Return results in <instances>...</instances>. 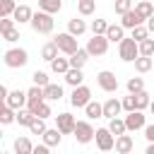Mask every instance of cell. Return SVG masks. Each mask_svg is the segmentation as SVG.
I'll list each match as a JSON object with an SVG mask.
<instances>
[{
  "label": "cell",
  "instance_id": "obj_8",
  "mask_svg": "<svg viewBox=\"0 0 154 154\" xmlns=\"http://www.w3.org/2000/svg\"><path fill=\"white\" fill-rule=\"evenodd\" d=\"M94 140H96V147H99L101 152H111V149H116V135H113L108 128H99Z\"/></svg>",
  "mask_w": 154,
  "mask_h": 154
},
{
  "label": "cell",
  "instance_id": "obj_13",
  "mask_svg": "<svg viewBox=\"0 0 154 154\" xmlns=\"http://www.w3.org/2000/svg\"><path fill=\"white\" fill-rule=\"evenodd\" d=\"M123 111V101H118V99H106L103 101V118H116L118 113Z\"/></svg>",
  "mask_w": 154,
  "mask_h": 154
},
{
  "label": "cell",
  "instance_id": "obj_31",
  "mask_svg": "<svg viewBox=\"0 0 154 154\" xmlns=\"http://www.w3.org/2000/svg\"><path fill=\"white\" fill-rule=\"evenodd\" d=\"M51 70L55 75H65L70 70V58H55V60H51Z\"/></svg>",
  "mask_w": 154,
  "mask_h": 154
},
{
  "label": "cell",
  "instance_id": "obj_32",
  "mask_svg": "<svg viewBox=\"0 0 154 154\" xmlns=\"http://www.w3.org/2000/svg\"><path fill=\"white\" fill-rule=\"evenodd\" d=\"M108 130L118 137V135H123V132H128V125H125V118H111V123H108Z\"/></svg>",
  "mask_w": 154,
  "mask_h": 154
},
{
  "label": "cell",
  "instance_id": "obj_48",
  "mask_svg": "<svg viewBox=\"0 0 154 154\" xmlns=\"http://www.w3.org/2000/svg\"><path fill=\"white\" fill-rule=\"evenodd\" d=\"M144 137H147L149 142H154V123H152V125H144Z\"/></svg>",
  "mask_w": 154,
  "mask_h": 154
},
{
  "label": "cell",
  "instance_id": "obj_9",
  "mask_svg": "<svg viewBox=\"0 0 154 154\" xmlns=\"http://www.w3.org/2000/svg\"><path fill=\"white\" fill-rule=\"evenodd\" d=\"M125 125H128V132H137V130H142V128L147 125V116H144V111H140V108L130 111V113L125 116Z\"/></svg>",
  "mask_w": 154,
  "mask_h": 154
},
{
  "label": "cell",
  "instance_id": "obj_29",
  "mask_svg": "<svg viewBox=\"0 0 154 154\" xmlns=\"http://www.w3.org/2000/svg\"><path fill=\"white\" fill-rule=\"evenodd\" d=\"M26 108L34 111V116H38V118H48V116H51V106H48L46 99L38 101V103H31V106H26Z\"/></svg>",
  "mask_w": 154,
  "mask_h": 154
},
{
  "label": "cell",
  "instance_id": "obj_19",
  "mask_svg": "<svg viewBox=\"0 0 154 154\" xmlns=\"http://www.w3.org/2000/svg\"><path fill=\"white\" fill-rule=\"evenodd\" d=\"M106 36H108V41H113V43H120V41L125 38V26H123V24H108V31H106Z\"/></svg>",
  "mask_w": 154,
  "mask_h": 154
},
{
  "label": "cell",
  "instance_id": "obj_5",
  "mask_svg": "<svg viewBox=\"0 0 154 154\" xmlns=\"http://www.w3.org/2000/svg\"><path fill=\"white\" fill-rule=\"evenodd\" d=\"M75 140L79 142V144H89L94 137H96V130L91 128V123L89 120H77V125H75Z\"/></svg>",
  "mask_w": 154,
  "mask_h": 154
},
{
  "label": "cell",
  "instance_id": "obj_3",
  "mask_svg": "<svg viewBox=\"0 0 154 154\" xmlns=\"http://www.w3.org/2000/svg\"><path fill=\"white\" fill-rule=\"evenodd\" d=\"M5 65L7 67H12V70H17V67H24L26 63H29V53L24 51V48H10V51H5Z\"/></svg>",
  "mask_w": 154,
  "mask_h": 154
},
{
  "label": "cell",
  "instance_id": "obj_16",
  "mask_svg": "<svg viewBox=\"0 0 154 154\" xmlns=\"http://www.w3.org/2000/svg\"><path fill=\"white\" fill-rule=\"evenodd\" d=\"M14 22L17 24H29L31 22V17H34V12H31V7L29 5H17V10H14Z\"/></svg>",
  "mask_w": 154,
  "mask_h": 154
},
{
  "label": "cell",
  "instance_id": "obj_20",
  "mask_svg": "<svg viewBox=\"0 0 154 154\" xmlns=\"http://www.w3.org/2000/svg\"><path fill=\"white\" fill-rule=\"evenodd\" d=\"M65 82H67L70 87H79V84L84 82V75H82V67H70V70L65 72Z\"/></svg>",
  "mask_w": 154,
  "mask_h": 154
},
{
  "label": "cell",
  "instance_id": "obj_35",
  "mask_svg": "<svg viewBox=\"0 0 154 154\" xmlns=\"http://www.w3.org/2000/svg\"><path fill=\"white\" fill-rule=\"evenodd\" d=\"M94 10H96V0H77V12H79L82 17L91 14Z\"/></svg>",
  "mask_w": 154,
  "mask_h": 154
},
{
  "label": "cell",
  "instance_id": "obj_12",
  "mask_svg": "<svg viewBox=\"0 0 154 154\" xmlns=\"http://www.w3.org/2000/svg\"><path fill=\"white\" fill-rule=\"evenodd\" d=\"M120 17H123V19H120V24H123L125 29H135V26H140L142 22H147L137 10H128V12H125V14H120Z\"/></svg>",
  "mask_w": 154,
  "mask_h": 154
},
{
  "label": "cell",
  "instance_id": "obj_53",
  "mask_svg": "<svg viewBox=\"0 0 154 154\" xmlns=\"http://www.w3.org/2000/svg\"><path fill=\"white\" fill-rule=\"evenodd\" d=\"M149 111H152V116H154V101H152V103H149Z\"/></svg>",
  "mask_w": 154,
  "mask_h": 154
},
{
  "label": "cell",
  "instance_id": "obj_4",
  "mask_svg": "<svg viewBox=\"0 0 154 154\" xmlns=\"http://www.w3.org/2000/svg\"><path fill=\"white\" fill-rule=\"evenodd\" d=\"M53 41L58 43V48H60V53H65V55H72L75 51H79V43H77V36H75V34H70V31H65V34H58V36H55Z\"/></svg>",
  "mask_w": 154,
  "mask_h": 154
},
{
  "label": "cell",
  "instance_id": "obj_17",
  "mask_svg": "<svg viewBox=\"0 0 154 154\" xmlns=\"http://www.w3.org/2000/svg\"><path fill=\"white\" fill-rule=\"evenodd\" d=\"M17 120V108H12L7 101L0 106V123L2 125H10V123H14Z\"/></svg>",
  "mask_w": 154,
  "mask_h": 154
},
{
  "label": "cell",
  "instance_id": "obj_46",
  "mask_svg": "<svg viewBox=\"0 0 154 154\" xmlns=\"http://www.w3.org/2000/svg\"><path fill=\"white\" fill-rule=\"evenodd\" d=\"M2 38H5L7 43H14V41L19 38V31H17V29H10V31H2Z\"/></svg>",
  "mask_w": 154,
  "mask_h": 154
},
{
  "label": "cell",
  "instance_id": "obj_47",
  "mask_svg": "<svg viewBox=\"0 0 154 154\" xmlns=\"http://www.w3.org/2000/svg\"><path fill=\"white\" fill-rule=\"evenodd\" d=\"M123 111H135V94H130V96H125L123 99Z\"/></svg>",
  "mask_w": 154,
  "mask_h": 154
},
{
  "label": "cell",
  "instance_id": "obj_36",
  "mask_svg": "<svg viewBox=\"0 0 154 154\" xmlns=\"http://www.w3.org/2000/svg\"><path fill=\"white\" fill-rule=\"evenodd\" d=\"M135 10H137V12H140L144 19H149V17L154 14V5H152L149 0H142V2H137V5H135Z\"/></svg>",
  "mask_w": 154,
  "mask_h": 154
},
{
  "label": "cell",
  "instance_id": "obj_14",
  "mask_svg": "<svg viewBox=\"0 0 154 154\" xmlns=\"http://www.w3.org/2000/svg\"><path fill=\"white\" fill-rule=\"evenodd\" d=\"M132 149H135V142H132V137H130V135H125V132H123V135H118V137H116V152H118V154H130Z\"/></svg>",
  "mask_w": 154,
  "mask_h": 154
},
{
  "label": "cell",
  "instance_id": "obj_51",
  "mask_svg": "<svg viewBox=\"0 0 154 154\" xmlns=\"http://www.w3.org/2000/svg\"><path fill=\"white\" fill-rule=\"evenodd\" d=\"M147 29H149V31H152V34H154V14H152V17H149V19H147Z\"/></svg>",
  "mask_w": 154,
  "mask_h": 154
},
{
  "label": "cell",
  "instance_id": "obj_28",
  "mask_svg": "<svg viewBox=\"0 0 154 154\" xmlns=\"http://www.w3.org/2000/svg\"><path fill=\"white\" fill-rule=\"evenodd\" d=\"M58 51H60V48H58V43H55V41L43 43V48H41V58L51 63V60H55V58H58Z\"/></svg>",
  "mask_w": 154,
  "mask_h": 154
},
{
  "label": "cell",
  "instance_id": "obj_42",
  "mask_svg": "<svg viewBox=\"0 0 154 154\" xmlns=\"http://www.w3.org/2000/svg\"><path fill=\"white\" fill-rule=\"evenodd\" d=\"M147 36H149V29H147V26H142V24H140V26H135V29H132V38H135L137 43H140V41H144Z\"/></svg>",
  "mask_w": 154,
  "mask_h": 154
},
{
  "label": "cell",
  "instance_id": "obj_49",
  "mask_svg": "<svg viewBox=\"0 0 154 154\" xmlns=\"http://www.w3.org/2000/svg\"><path fill=\"white\" fill-rule=\"evenodd\" d=\"M48 149H51V147L43 142V144H36V147H34V154H48Z\"/></svg>",
  "mask_w": 154,
  "mask_h": 154
},
{
  "label": "cell",
  "instance_id": "obj_54",
  "mask_svg": "<svg viewBox=\"0 0 154 154\" xmlns=\"http://www.w3.org/2000/svg\"><path fill=\"white\" fill-rule=\"evenodd\" d=\"M113 2H116V0H113Z\"/></svg>",
  "mask_w": 154,
  "mask_h": 154
},
{
  "label": "cell",
  "instance_id": "obj_22",
  "mask_svg": "<svg viewBox=\"0 0 154 154\" xmlns=\"http://www.w3.org/2000/svg\"><path fill=\"white\" fill-rule=\"evenodd\" d=\"M89 60V51L87 48H79L70 55V67H84V63Z\"/></svg>",
  "mask_w": 154,
  "mask_h": 154
},
{
  "label": "cell",
  "instance_id": "obj_26",
  "mask_svg": "<svg viewBox=\"0 0 154 154\" xmlns=\"http://www.w3.org/2000/svg\"><path fill=\"white\" fill-rule=\"evenodd\" d=\"M12 147H14V154H34V144L26 137H17Z\"/></svg>",
  "mask_w": 154,
  "mask_h": 154
},
{
  "label": "cell",
  "instance_id": "obj_40",
  "mask_svg": "<svg viewBox=\"0 0 154 154\" xmlns=\"http://www.w3.org/2000/svg\"><path fill=\"white\" fill-rule=\"evenodd\" d=\"M140 55H154V38H144L140 41Z\"/></svg>",
  "mask_w": 154,
  "mask_h": 154
},
{
  "label": "cell",
  "instance_id": "obj_11",
  "mask_svg": "<svg viewBox=\"0 0 154 154\" xmlns=\"http://www.w3.org/2000/svg\"><path fill=\"white\" fill-rule=\"evenodd\" d=\"M55 125H58V130L63 132V135H72L75 132V125H77V120H75V116L72 113H58L55 116Z\"/></svg>",
  "mask_w": 154,
  "mask_h": 154
},
{
  "label": "cell",
  "instance_id": "obj_41",
  "mask_svg": "<svg viewBox=\"0 0 154 154\" xmlns=\"http://www.w3.org/2000/svg\"><path fill=\"white\" fill-rule=\"evenodd\" d=\"M91 31L94 34H106L108 31V22L106 19H94L91 22Z\"/></svg>",
  "mask_w": 154,
  "mask_h": 154
},
{
  "label": "cell",
  "instance_id": "obj_33",
  "mask_svg": "<svg viewBox=\"0 0 154 154\" xmlns=\"http://www.w3.org/2000/svg\"><path fill=\"white\" fill-rule=\"evenodd\" d=\"M34 118H36V116H34V111H29V108H26V106H24V108H19V111H17V123H19V125H24V128H29V125H31V120H34Z\"/></svg>",
  "mask_w": 154,
  "mask_h": 154
},
{
  "label": "cell",
  "instance_id": "obj_39",
  "mask_svg": "<svg viewBox=\"0 0 154 154\" xmlns=\"http://www.w3.org/2000/svg\"><path fill=\"white\" fill-rule=\"evenodd\" d=\"M142 89H144V79H142V77H130V79H128V91H130V94L142 91Z\"/></svg>",
  "mask_w": 154,
  "mask_h": 154
},
{
  "label": "cell",
  "instance_id": "obj_25",
  "mask_svg": "<svg viewBox=\"0 0 154 154\" xmlns=\"http://www.w3.org/2000/svg\"><path fill=\"white\" fill-rule=\"evenodd\" d=\"M46 96H43V87H38V84H34L31 89H26V106H31V103H38V101H43Z\"/></svg>",
  "mask_w": 154,
  "mask_h": 154
},
{
  "label": "cell",
  "instance_id": "obj_44",
  "mask_svg": "<svg viewBox=\"0 0 154 154\" xmlns=\"http://www.w3.org/2000/svg\"><path fill=\"white\" fill-rule=\"evenodd\" d=\"M128 10H132V0H116V14H125Z\"/></svg>",
  "mask_w": 154,
  "mask_h": 154
},
{
  "label": "cell",
  "instance_id": "obj_37",
  "mask_svg": "<svg viewBox=\"0 0 154 154\" xmlns=\"http://www.w3.org/2000/svg\"><path fill=\"white\" fill-rule=\"evenodd\" d=\"M29 130H31V135H43V132L48 130V128H46V118H38V116H36V118L31 120Z\"/></svg>",
  "mask_w": 154,
  "mask_h": 154
},
{
  "label": "cell",
  "instance_id": "obj_27",
  "mask_svg": "<svg viewBox=\"0 0 154 154\" xmlns=\"http://www.w3.org/2000/svg\"><path fill=\"white\" fill-rule=\"evenodd\" d=\"M38 10L51 12V14H58L63 10V0H38Z\"/></svg>",
  "mask_w": 154,
  "mask_h": 154
},
{
  "label": "cell",
  "instance_id": "obj_34",
  "mask_svg": "<svg viewBox=\"0 0 154 154\" xmlns=\"http://www.w3.org/2000/svg\"><path fill=\"white\" fill-rule=\"evenodd\" d=\"M149 103H152V99H149V94L144 89L142 91H135V108L144 111V108H149Z\"/></svg>",
  "mask_w": 154,
  "mask_h": 154
},
{
  "label": "cell",
  "instance_id": "obj_38",
  "mask_svg": "<svg viewBox=\"0 0 154 154\" xmlns=\"http://www.w3.org/2000/svg\"><path fill=\"white\" fill-rule=\"evenodd\" d=\"M14 10H17L14 0H0V17H12Z\"/></svg>",
  "mask_w": 154,
  "mask_h": 154
},
{
  "label": "cell",
  "instance_id": "obj_15",
  "mask_svg": "<svg viewBox=\"0 0 154 154\" xmlns=\"http://www.w3.org/2000/svg\"><path fill=\"white\" fill-rule=\"evenodd\" d=\"M5 101H7L12 108H17V111H19V108H24V106H26V91L14 89V91H10V96H7Z\"/></svg>",
  "mask_w": 154,
  "mask_h": 154
},
{
  "label": "cell",
  "instance_id": "obj_10",
  "mask_svg": "<svg viewBox=\"0 0 154 154\" xmlns=\"http://www.w3.org/2000/svg\"><path fill=\"white\" fill-rule=\"evenodd\" d=\"M96 84L103 89V91H118V77L111 72V70H101L99 75H96Z\"/></svg>",
  "mask_w": 154,
  "mask_h": 154
},
{
  "label": "cell",
  "instance_id": "obj_30",
  "mask_svg": "<svg viewBox=\"0 0 154 154\" xmlns=\"http://www.w3.org/2000/svg\"><path fill=\"white\" fill-rule=\"evenodd\" d=\"M67 31L75 34V36H82V34L87 31V22H84V19H77V17L70 19V22H67Z\"/></svg>",
  "mask_w": 154,
  "mask_h": 154
},
{
  "label": "cell",
  "instance_id": "obj_50",
  "mask_svg": "<svg viewBox=\"0 0 154 154\" xmlns=\"http://www.w3.org/2000/svg\"><path fill=\"white\" fill-rule=\"evenodd\" d=\"M7 96H10V89H7V87H5V84H0V99H2V101H5V99H7Z\"/></svg>",
  "mask_w": 154,
  "mask_h": 154
},
{
  "label": "cell",
  "instance_id": "obj_24",
  "mask_svg": "<svg viewBox=\"0 0 154 154\" xmlns=\"http://www.w3.org/2000/svg\"><path fill=\"white\" fill-rule=\"evenodd\" d=\"M84 113H87L89 120H94V118H103V103H99V101H89V103L84 106Z\"/></svg>",
  "mask_w": 154,
  "mask_h": 154
},
{
  "label": "cell",
  "instance_id": "obj_45",
  "mask_svg": "<svg viewBox=\"0 0 154 154\" xmlns=\"http://www.w3.org/2000/svg\"><path fill=\"white\" fill-rule=\"evenodd\" d=\"M14 29V17H0V31Z\"/></svg>",
  "mask_w": 154,
  "mask_h": 154
},
{
  "label": "cell",
  "instance_id": "obj_2",
  "mask_svg": "<svg viewBox=\"0 0 154 154\" xmlns=\"http://www.w3.org/2000/svg\"><path fill=\"white\" fill-rule=\"evenodd\" d=\"M118 55H120V60L123 63H135V58L140 55V43L130 36V38H123L120 43H118Z\"/></svg>",
  "mask_w": 154,
  "mask_h": 154
},
{
  "label": "cell",
  "instance_id": "obj_21",
  "mask_svg": "<svg viewBox=\"0 0 154 154\" xmlns=\"http://www.w3.org/2000/svg\"><path fill=\"white\" fill-rule=\"evenodd\" d=\"M43 96H46V101H60V99H63V87L48 82V84L43 87Z\"/></svg>",
  "mask_w": 154,
  "mask_h": 154
},
{
  "label": "cell",
  "instance_id": "obj_6",
  "mask_svg": "<svg viewBox=\"0 0 154 154\" xmlns=\"http://www.w3.org/2000/svg\"><path fill=\"white\" fill-rule=\"evenodd\" d=\"M108 36L106 34H94L89 41H87V51H89V55H106V51H108Z\"/></svg>",
  "mask_w": 154,
  "mask_h": 154
},
{
  "label": "cell",
  "instance_id": "obj_7",
  "mask_svg": "<svg viewBox=\"0 0 154 154\" xmlns=\"http://www.w3.org/2000/svg\"><path fill=\"white\" fill-rule=\"evenodd\" d=\"M89 101H91V89H89V87H84V84H79V87H72L70 103H72L75 108H84Z\"/></svg>",
  "mask_w": 154,
  "mask_h": 154
},
{
  "label": "cell",
  "instance_id": "obj_18",
  "mask_svg": "<svg viewBox=\"0 0 154 154\" xmlns=\"http://www.w3.org/2000/svg\"><path fill=\"white\" fill-rule=\"evenodd\" d=\"M41 137H43V142H46L48 147H58V144H60V140H63V132H60V130H58V125H55V128H48Z\"/></svg>",
  "mask_w": 154,
  "mask_h": 154
},
{
  "label": "cell",
  "instance_id": "obj_1",
  "mask_svg": "<svg viewBox=\"0 0 154 154\" xmlns=\"http://www.w3.org/2000/svg\"><path fill=\"white\" fill-rule=\"evenodd\" d=\"M31 29L36 31V34H51L53 31V14L51 12H43V10H38V12H34V17H31Z\"/></svg>",
  "mask_w": 154,
  "mask_h": 154
},
{
  "label": "cell",
  "instance_id": "obj_52",
  "mask_svg": "<svg viewBox=\"0 0 154 154\" xmlns=\"http://www.w3.org/2000/svg\"><path fill=\"white\" fill-rule=\"evenodd\" d=\"M147 154H154V142H149V144H147Z\"/></svg>",
  "mask_w": 154,
  "mask_h": 154
},
{
  "label": "cell",
  "instance_id": "obj_23",
  "mask_svg": "<svg viewBox=\"0 0 154 154\" xmlns=\"http://www.w3.org/2000/svg\"><path fill=\"white\" fill-rule=\"evenodd\" d=\"M152 67H154V60H152V55H137V58H135V70H137L140 75L149 72Z\"/></svg>",
  "mask_w": 154,
  "mask_h": 154
},
{
  "label": "cell",
  "instance_id": "obj_43",
  "mask_svg": "<svg viewBox=\"0 0 154 154\" xmlns=\"http://www.w3.org/2000/svg\"><path fill=\"white\" fill-rule=\"evenodd\" d=\"M31 79H34V84H38V87H46V84H48V75H46L43 70H36V72L31 75Z\"/></svg>",
  "mask_w": 154,
  "mask_h": 154
}]
</instances>
